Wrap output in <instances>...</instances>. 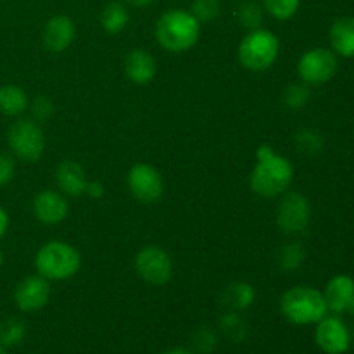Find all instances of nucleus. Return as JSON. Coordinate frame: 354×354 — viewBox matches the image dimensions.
<instances>
[{
    "instance_id": "20e7f679",
    "label": "nucleus",
    "mask_w": 354,
    "mask_h": 354,
    "mask_svg": "<svg viewBox=\"0 0 354 354\" xmlns=\"http://www.w3.org/2000/svg\"><path fill=\"white\" fill-rule=\"evenodd\" d=\"M280 313L292 325H317L328 315L324 292L310 286H296L280 297Z\"/></svg>"
},
{
    "instance_id": "9b49d317",
    "label": "nucleus",
    "mask_w": 354,
    "mask_h": 354,
    "mask_svg": "<svg viewBox=\"0 0 354 354\" xmlns=\"http://www.w3.org/2000/svg\"><path fill=\"white\" fill-rule=\"evenodd\" d=\"M52 287L41 275H30L21 280L14 290V303L23 313H35L44 310L50 301Z\"/></svg>"
},
{
    "instance_id": "c9c22d12",
    "label": "nucleus",
    "mask_w": 354,
    "mask_h": 354,
    "mask_svg": "<svg viewBox=\"0 0 354 354\" xmlns=\"http://www.w3.org/2000/svg\"><path fill=\"white\" fill-rule=\"evenodd\" d=\"M161 354H196V353H194L192 349H189V348H183V346H176V348L168 349V351H165Z\"/></svg>"
},
{
    "instance_id": "5701e85b",
    "label": "nucleus",
    "mask_w": 354,
    "mask_h": 354,
    "mask_svg": "<svg viewBox=\"0 0 354 354\" xmlns=\"http://www.w3.org/2000/svg\"><path fill=\"white\" fill-rule=\"evenodd\" d=\"M304 258H306V251H304L303 244L296 241H290L282 244V248L277 251V265L279 270L283 273H292L303 266Z\"/></svg>"
},
{
    "instance_id": "cd10ccee",
    "label": "nucleus",
    "mask_w": 354,
    "mask_h": 354,
    "mask_svg": "<svg viewBox=\"0 0 354 354\" xmlns=\"http://www.w3.org/2000/svg\"><path fill=\"white\" fill-rule=\"evenodd\" d=\"M296 147L304 156H317L324 149V135L315 128H303L296 133Z\"/></svg>"
},
{
    "instance_id": "f8f14e48",
    "label": "nucleus",
    "mask_w": 354,
    "mask_h": 354,
    "mask_svg": "<svg viewBox=\"0 0 354 354\" xmlns=\"http://www.w3.org/2000/svg\"><path fill=\"white\" fill-rule=\"evenodd\" d=\"M315 342L325 354H344L351 346L348 325L337 315H327L317 324Z\"/></svg>"
},
{
    "instance_id": "c756f323",
    "label": "nucleus",
    "mask_w": 354,
    "mask_h": 354,
    "mask_svg": "<svg viewBox=\"0 0 354 354\" xmlns=\"http://www.w3.org/2000/svg\"><path fill=\"white\" fill-rule=\"evenodd\" d=\"M218 346V334L211 327H199L192 334V351L196 354H213Z\"/></svg>"
},
{
    "instance_id": "4468645a",
    "label": "nucleus",
    "mask_w": 354,
    "mask_h": 354,
    "mask_svg": "<svg viewBox=\"0 0 354 354\" xmlns=\"http://www.w3.org/2000/svg\"><path fill=\"white\" fill-rule=\"evenodd\" d=\"M76 38L75 21L66 14H55L48 17L41 31V41L44 47L52 54L66 52L73 45Z\"/></svg>"
},
{
    "instance_id": "9d476101",
    "label": "nucleus",
    "mask_w": 354,
    "mask_h": 354,
    "mask_svg": "<svg viewBox=\"0 0 354 354\" xmlns=\"http://www.w3.org/2000/svg\"><path fill=\"white\" fill-rule=\"evenodd\" d=\"M128 190L131 196L144 204H154L165 194V180L159 173L158 168H154L149 162H137L130 168L127 176Z\"/></svg>"
},
{
    "instance_id": "6e6552de",
    "label": "nucleus",
    "mask_w": 354,
    "mask_h": 354,
    "mask_svg": "<svg viewBox=\"0 0 354 354\" xmlns=\"http://www.w3.org/2000/svg\"><path fill=\"white\" fill-rule=\"evenodd\" d=\"M133 268L145 283L152 287H162L173 277V259L159 245H144L135 256Z\"/></svg>"
},
{
    "instance_id": "2f4dec72",
    "label": "nucleus",
    "mask_w": 354,
    "mask_h": 354,
    "mask_svg": "<svg viewBox=\"0 0 354 354\" xmlns=\"http://www.w3.org/2000/svg\"><path fill=\"white\" fill-rule=\"evenodd\" d=\"M16 175V162L12 156L0 152V187H6L7 183L12 182Z\"/></svg>"
},
{
    "instance_id": "2eb2a0df",
    "label": "nucleus",
    "mask_w": 354,
    "mask_h": 354,
    "mask_svg": "<svg viewBox=\"0 0 354 354\" xmlns=\"http://www.w3.org/2000/svg\"><path fill=\"white\" fill-rule=\"evenodd\" d=\"M124 75L135 85H149L154 82L156 75H158V61L154 55L145 48H133L124 55L123 61Z\"/></svg>"
},
{
    "instance_id": "1a4fd4ad",
    "label": "nucleus",
    "mask_w": 354,
    "mask_h": 354,
    "mask_svg": "<svg viewBox=\"0 0 354 354\" xmlns=\"http://www.w3.org/2000/svg\"><path fill=\"white\" fill-rule=\"evenodd\" d=\"M277 227L287 235L303 234L311 221V204L301 192H286L280 196L275 213Z\"/></svg>"
},
{
    "instance_id": "b1692460",
    "label": "nucleus",
    "mask_w": 354,
    "mask_h": 354,
    "mask_svg": "<svg viewBox=\"0 0 354 354\" xmlns=\"http://www.w3.org/2000/svg\"><path fill=\"white\" fill-rule=\"evenodd\" d=\"M26 337V324L17 317H7L0 322V344L3 348L19 346Z\"/></svg>"
},
{
    "instance_id": "aec40b11",
    "label": "nucleus",
    "mask_w": 354,
    "mask_h": 354,
    "mask_svg": "<svg viewBox=\"0 0 354 354\" xmlns=\"http://www.w3.org/2000/svg\"><path fill=\"white\" fill-rule=\"evenodd\" d=\"M99 21L107 35H120L121 31L127 30L128 23H130V12L124 3L111 0L100 10Z\"/></svg>"
},
{
    "instance_id": "a211bd4d",
    "label": "nucleus",
    "mask_w": 354,
    "mask_h": 354,
    "mask_svg": "<svg viewBox=\"0 0 354 354\" xmlns=\"http://www.w3.org/2000/svg\"><path fill=\"white\" fill-rule=\"evenodd\" d=\"M332 50L342 57H354V17H339L328 31Z\"/></svg>"
},
{
    "instance_id": "58836bf2",
    "label": "nucleus",
    "mask_w": 354,
    "mask_h": 354,
    "mask_svg": "<svg viewBox=\"0 0 354 354\" xmlns=\"http://www.w3.org/2000/svg\"><path fill=\"white\" fill-rule=\"evenodd\" d=\"M349 313H353V315H354V297H353V303H351V306H349Z\"/></svg>"
},
{
    "instance_id": "f3484780",
    "label": "nucleus",
    "mask_w": 354,
    "mask_h": 354,
    "mask_svg": "<svg viewBox=\"0 0 354 354\" xmlns=\"http://www.w3.org/2000/svg\"><path fill=\"white\" fill-rule=\"evenodd\" d=\"M325 303L330 313L342 315L349 311L354 297V280L349 275H335L324 290Z\"/></svg>"
},
{
    "instance_id": "412c9836",
    "label": "nucleus",
    "mask_w": 354,
    "mask_h": 354,
    "mask_svg": "<svg viewBox=\"0 0 354 354\" xmlns=\"http://www.w3.org/2000/svg\"><path fill=\"white\" fill-rule=\"evenodd\" d=\"M30 99L26 90L19 85H3L0 86V113L6 116L16 118L28 111Z\"/></svg>"
},
{
    "instance_id": "ea45409f",
    "label": "nucleus",
    "mask_w": 354,
    "mask_h": 354,
    "mask_svg": "<svg viewBox=\"0 0 354 354\" xmlns=\"http://www.w3.org/2000/svg\"><path fill=\"white\" fill-rule=\"evenodd\" d=\"M349 335H351V342H354V328L353 330H349Z\"/></svg>"
},
{
    "instance_id": "ddd939ff",
    "label": "nucleus",
    "mask_w": 354,
    "mask_h": 354,
    "mask_svg": "<svg viewBox=\"0 0 354 354\" xmlns=\"http://www.w3.org/2000/svg\"><path fill=\"white\" fill-rule=\"evenodd\" d=\"M33 216L44 225H59L68 218L69 204L64 194L59 190L45 189L33 197L31 203Z\"/></svg>"
},
{
    "instance_id": "6ab92c4d",
    "label": "nucleus",
    "mask_w": 354,
    "mask_h": 354,
    "mask_svg": "<svg viewBox=\"0 0 354 354\" xmlns=\"http://www.w3.org/2000/svg\"><path fill=\"white\" fill-rule=\"evenodd\" d=\"M256 301V289L249 282H232L230 286L225 287L221 292V303L228 311H244L251 308Z\"/></svg>"
},
{
    "instance_id": "e433bc0d",
    "label": "nucleus",
    "mask_w": 354,
    "mask_h": 354,
    "mask_svg": "<svg viewBox=\"0 0 354 354\" xmlns=\"http://www.w3.org/2000/svg\"><path fill=\"white\" fill-rule=\"evenodd\" d=\"M3 265V251H2V248H0V266Z\"/></svg>"
},
{
    "instance_id": "423d86ee",
    "label": "nucleus",
    "mask_w": 354,
    "mask_h": 354,
    "mask_svg": "<svg viewBox=\"0 0 354 354\" xmlns=\"http://www.w3.org/2000/svg\"><path fill=\"white\" fill-rule=\"evenodd\" d=\"M7 144L10 152L16 156L19 161L37 162L45 154V135L40 124L37 121L17 120L10 124L7 131Z\"/></svg>"
},
{
    "instance_id": "7c9ffc66",
    "label": "nucleus",
    "mask_w": 354,
    "mask_h": 354,
    "mask_svg": "<svg viewBox=\"0 0 354 354\" xmlns=\"http://www.w3.org/2000/svg\"><path fill=\"white\" fill-rule=\"evenodd\" d=\"M28 109H30L31 113V120L37 121L38 124L47 123L55 113V106L54 102H52V99H48V97L45 95L35 97L30 102V106H28Z\"/></svg>"
},
{
    "instance_id": "4be33fe9",
    "label": "nucleus",
    "mask_w": 354,
    "mask_h": 354,
    "mask_svg": "<svg viewBox=\"0 0 354 354\" xmlns=\"http://www.w3.org/2000/svg\"><path fill=\"white\" fill-rule=\"evenodd\" d=\"M265 9L259 0H242L235 9V19L244 30H258L265 21Z\"/></svg>"
},
{
    "instance_id": "0eeeda50",
    "label": "nucleus",
    "mask_w": 354,
    "mask_h": 354,
    "mask_svg": "<svg viewBox=\"0 0 354 354\" xmlns=\"http://www.w3.org/2000/svg\"><path fill=\"white\" fill-rule=\"evenodd\" d=\"M339 68L337 54L327 47H313L304 52L297 62L301 82L310 86H320L330 82Z\"/></svg>"
},
{
    "instance_id": "dca6fc26",
    "label": "nucleus",
    "mask_w": 354,
    "mask_h": 354,
    "mask_svg": "<svg viewBox=\"0 0 354 354\" xmlns=\"http://www.w3.org/2000/svg\"><path fill=\"white\" fill-rule=\"evenodd\" d=\"M55 185L59 192L64 194L66 197L85 196L88 175L78 161L66 159L59 162L55 168Z\"/></svg>"
},
{
    "instance_id": "f704fd0d",
    "label": "nucleus",
    "mask_w": 354,
    "mask_h": 354,
    "mask_svg": "<svg viewBox=\"0 0 354 354\" xmlns=\"http://www.w3.org/2000/svg\"><path fill=\"white\" fill-rule=\"evenodd\" d=\"M127 3H130L131 7H137V9H144V7H149L151 3H154L156 0H124Z\"/></svg>"
},
{
    "instance_id": "7ed1b4c3",
    "label": "nucleus",
    "mask_w": 354,
    "mask_h": 354,
    "mask_svg": "<svg viewBox=\"0 0 354 354\" xmlns=\"http://www.w3.org/2000/svg\"><path fill=\"white\" fill-rule=\"evenodd\" d=\"M35 270L48 282H64L82 270V254L64 241H48L35 254Z\"/></svg>"
},
{
    "instance_id": "c85d7f7f",
    "label": "nucleus",
    "mask_w": 354,
    "mask_h": 354,
    "mask_svg": "<svg viewBox=\"0 0 354 354\" xmlns=\"http://www.w3.org/2000/svg\"><path fill=\"white\" fill-rule=\"evenodd\" d=\"M189 10L201 24L213 23L221 16V0H192Z\"/></svg>"
},
{
    "instance_id": "bb28decb",
    "label": "nucleus",
    "mask_w": 354,
    "mask_h": 354,
    "mask_svg": "<svg viewBox=\"0 0 354 354\" xmlns=\"http://www.w3.org/2000/svg\"><path fill=\"white\" fill-rule=\"evenodd\" d=\"M268 16L277 21H289L297 14L301 0H259Z\"/></svg>"
},
{
    "instance_id": "72a5a7b5",
    "label": "nucleus",
    "mask_w": 354,
    "mask_h": 354,
    "mask_svg": "<svg viewBox=\"0 0 354 354\" xmlns=\"http://www.w3.org/2000/svg\"><path fill=\"white\" fill-rule=\"evenodd\" d=\"M7 230H9V214L0 206V239L7 234Z\"/></svg>"
},
{
    "instance_id": "393cba45",
    "label": "nucleus",
    "mask_w": 354,
    "mask_h": 354,
    "mask_svg": "<svg viewBox=\"0 0 354 354\" xmlns=\"http://www.w3.org/2000/svg\"><path fill=\"white\" fill-rule=\"evenodd\" d=\"M220 330L221 334L227 335L230 341L242 342L248 339L249 327L248 322L241 317L239 311H228L220 318Z\"/></svg>"
},
{
    "instance_id": "f257e3e1",
    "label": "nucleus",
    "mask_w": 354,
    "mask_h": 354,
    "mask_svg": "<svg viewBox=\"0 0 354 354\" xmlns=\"http://www.w3.org/2000/svg\"><path fill=\"white\" fill-rule=\"evenodd\" d=\"M294 182V166L286 156L273 151L270 144L259 145L256 151V165L251 171L249 185L256 196L263 199L280 197Z\"/></svg>"
},
{
    "instance_id": "f03ea898",
    "label": "nucleus",
    "mask_w": 354,
    "mask_h": 354,
    "mask_svg": "<svg viewBox=\"0 0 354 354\" xmlns=\"http://www.w3.org/2000/svg\"><path fill=\"white\" fill-rule=\"evenodd\" d=\"M203 24L189 9H168L156 21L154 35L159 47L169 54H183L199 41Z\"/></svg>"
},
{
    "instance_id": "473e14b6",
    "label": "nucleus",
    "mask_w": 354,
    "mask_h": 354,
    "mask_svg": "<svg viewBox=\"0 0 354 354\" xmlns=\"http://www.w3.org/2000/svg\"><path fill=\"white\" fill-rule=\"evenodd\" d=\"M85 196H88L90 199L93 201H99L102 199L104 196H106V187H104L102 182H99V180H88V185H86V190H85Z\"/></svg>"
},
{
    "instance_id": "39448f33",
    "label": "nucleus",
    "mask_w": 354,
    "mask_h": 354,
    "mask_svg": "<svg viewBox=\"0 0 354 354\" xmlns=\"http://www.w3.org/2000/svg\"><path fill=\"white\" fill-rule=\"evenodd\" d=\"M280 55V40L266 28L251 30L242 37L237 48L239 62L251 73H263L273 68Z\"/></svg>"
},
{
    "instance_id": "4c0bfd02",
    "label": "nucleus",
    "mask_w": 354,
    "mask_h": 354,
    "mask_svg": "<svg viewBox=\"0 0 354 354\" xmlns=\"http://www.w3.org/2000/svg\"><path fill=\"white\" fill-rule=\"evenodd\" d=\"M0 354H9V353H7V348H3L2 344H0Z\"/></svg>"
},
{
    "instance_id": "a878e982",
    "label": "nucleus",
    "mask_w": 354,
    "mask_h": 354,
    "mask_svg": "<svg viewBox=\"0 0 354 354\" xmlns=\"http://www.w3.org/2000/svg\"><path fill=\"white\" fill-rule=\"evenodd\" d=\"M311 99V90L310 85L299 82V83H290L286 86L282 92V104L289 111H301L308 106Z\"/></svg>"
}]
</instances>
